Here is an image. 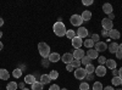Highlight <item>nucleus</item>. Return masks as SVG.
<instances>
[{
	"label": "nucleus",
	"mask_w": 122,
	"mask_h": 90,
	"mask_svg": "<svg viewBox=\"0 0 122 90\" xmlns=\"http://www.w3.org/2000/svg\"><path fill=\"white\" fill-rule=\"evenodd\" d=\"M53 31H54V33H55L57 37H64V35H66L67 29H66V27H65V24H64L62 22L57 21V22H55L54 26H53Z\"/></svg>",
	"instance_id": "obj_1"
},
{
	"label": "nucleus",
	"mask_w": 122,
	"mask_h": 90,
	"mask_svg": "<svg viewBox=\"0 0 122 90\" xmlns=\"http://www.w3.org/2000/svg\"><path fill=\"white\" fill-rule=\"evenodd\" d=\"M38 51H39V55L42 56L43 58H48L49 55L51 54L50 52V46L46 43H44V42L38 44Z\"/></svg>",
	"instance_id": "obj_2"
},
{
	"label": "nucleus",
	"mask_w": 122,
	"mask_h": 90,
	"mask_svg": "<svg viewBox=\"0 0 122 90\" xmlns=\"http://www.w3.org/2000/svg\"><path fill=\"white\" fill-rule=\"evenodd\" d=\"M70 22H71V24L75 26V27H82V23L84 21L82 19V17H81L79 15H72L71 18H70Z\"/></svg>",
	"instance_id": "obj_3"
},
{
	"label": "nucleus",
	"mask_w": 122,
	"mask_h": 90,
	"mask_svg": "<svg viewBox=\"0 0 122 90\" xmlns=\"http://www.w3.org/2000/svg\"><path fill=\"white\" fill-rule=\"evenodd\" d=\"M87 76V72H86V69L84 68H76L75 69V78L76 79H79V81H82V79H84Z\"/></svg>",
	"instance_id": "obj_4"
},
{
	"label": "nucleus",
	"mask_w": 122,
	"mask_h": 90,
	"mask_svg": "<svg viewBox=\"0 0 122 90\" xmlns=\"http://www.w3.org/2000/svg\"><path fill=\"white\" fill-rule=\"evenodd\" d=\"M101 26H103L104 31H111V29H114V23L112 21H110L109 18H103V21H101Z\"/></svg>",
	"instance_id": "obj_5"
},
{
	"label": "nucleus",
	"mask_w": 122,
	"mask_h": 90,
	"mask_svg": "<svg viewBox=\"0 0 122 90\" xmlns=\"http://www.w3.org/2000/svg\"><path fill=\"white\" fill-rule=\"evenodd\" d=\"M73 60H75V58H73V55L71 54V52H66V54L62 55V57H61V61H62L64 63H66V65L71 63Z\"/></svg>",
	"instance_id": "obj_6"
},
{
	"label": "nucleus",
	"mask_w": 122,
	"mask_h": 90,
	"mask_svg": "<svg viewBox=\"0 0 122 90\" xmlns=\"http://www.w3.org/2000/svg\"><path fill=\"white\" fill-rule=\"evenodd\" d=\"M72 55H73V58L75 60H79V61H81V60L86 56V52L83 51L82 49H77V50H75V51L72 52Z\"/></svg>",
	"instance_id": "obj_7"
},
{
	"label": "nucleus",
	"mask_w": 122,
	"mask_h": 90,
	"mask_svg": "<svg viewBox=\"0 0 122 90\" xmlns=\"http://www.w3.org/2000/svg\"><path fill=\"white\" fill-rule=\"evenodd\" d=\"M77 37H79L81 39H83V38H87L88 37V29L86 27H79L77 29Z\"/></svg>",
	"instance_id": "obj_8"
},
{
	"label": "nucleus",
	"mask_w": 122,
	"mask_h": 90,
	"mask_svg": "<svg viewBox=\"0 0 122 90\" xmlns=\"http://www.w3.org/2000/svg\"><path fill=\"white\" fill-rule=\"evenodd\" d=\"M106 71H107V68L105 66H100L99 65L98 67H95V74L98 77H104L106 74Z\"/></svg>",
	"instance_id": "obj_9"
},
{
	"label": "nucleus",
	"mask_w": 122,
	"mask_h": 90,
	"mask_svg": "<svg viewBox=\"0 0 122 90\" xmlns=\"http://www.w3.org/2000/svg\"><path fill=\"white\" fill-rule=\"evenodd\" d=\"M71 43H72V46H73L76 50H77V49H81V46L83 45V40H82L79 37H75Z\"/></svg>",
	"instance_id": "obj_10"
},
{
	"label": "nucleus",
	"mask_w": 122,
	"mask_h": 90,
	"mask_svg": "<svg viewBox=\"0 0 122 90\" xmlns=\"http://www.w3.org/2000/svg\"><path fill=\"white\" fill-rule=\"evenodd\" d=\"M87 56L90 58V60H98L99 57V52L97 51L95 49H89L88 52H87Z\"/></svg>",
	"instance_id": "obj_11"
},
{
	"label": "nucleus",
	"mask_w": 122,
	"mask_h": 90,
	"mask_svg": "<svg viewBox=\"0 0 122 90\" xmlns=\"http://www.w3.org/2000/svg\"><path fill=\"white\" fill-rule=\"evenodd\" d=\"M94 47H95V50H97L98 52H99V51H105V50H107V45H106V43H104V42L95 43Z\"/></svg>",
	"instance_id": "obj_12"
},
{
	"label": "nucleus",
	"mask_w": 122,
	"mask_h": 90,
	"mask_svg": "<svg viewBox=\"0 0 122 90\" xmlns=\"http://www.w3.org/2000/svg\"><path fill=\"white\" fill-rule=\"evenodd\" d=\"M118 49H120V45H118L116 42L111 43V44L107 46V50L110 51V54H116V52L118 51Z\"/></svg>",
	"instance_id": "obj_13"
},
{
	"label": "nucleus",
	"mask_w": 122,
	"mask_h": 90,
	"mask_svg": "<svg viewBox=\"0 0 122 90\" xmlns=\"http://www.w3.org/2000/svg\"><path fill=\"white\" fill-rule=\"evenodd\" d=\"M9 78H10V73H9L7 69L0 68V79H1V81H7Z\"/></svg>",
	"instance_id": "obj_14"
},
{
	"label": "nucleus",
	"mask_w": 122,
	"mask_h": 90,
	"mask_svg": "<svg viewBox=\"0 0 122 90\" xmlns=\"http://www.w3.org/2000/svg\"><path fill=\"white\" fill-rule=\"evenodd\" d=\"M109 37H110V39H120L121 33L117 29H111V31H109Z\"/></svg>",
	"instance_id": "obj_15"
},
{
	"label": "nucleus",
	"mask_w": 122,
	"mask_h": 90,
	"mask_svg": "<svg viewBox=\"0 0 122 90\" xmlns=\"http://www.w3.org/2000/svg\"><path fill=\"white\" fill-rule=\"evenodd\" d=\"M60 55L57 54V52H51L49 55V57H48V60L50 62H53V63H55V62H57V61H60Z\"/></svg>",
	"instance_id": "obj_16"
},
{
	"label": "nucleus",
	"mask_w": 122,
	"mask_h": 90,
	"mask_svg": "<svg viewBox=\"0 0 122 90\" xmlns=\"http://www.w3.org/2000/svg\"><path fill=\"white\" fill-rule=\"evenodd\" d=\"M37 81H36V78H34V76L33 74H27L26 77H25V83L26 84H30L32 85L33 83H36Z\"/></svg>",
	"instance_id": "obj_17"
},
{
	"label": "nucleus",
	"mask_w": 122,
	"mask_h": 90,
	"mask_svg": "<svg viewBox=\"0 0 122 90\" xmlns=\"http://www.w3.org/2000/svg\"><path fill=\"white\" fill-rule=\"evenodd\" d=\"M103 11L106 14V15H110V14H112V11H114V10H112V5H111V4H104L103 5Z\"/></svg>",
	"instance_id": "obj_18"
},
{
	"label": "nucleus",
	"mask_w": 122,
	"mask_h": 90,
	"mask_svg": "<svg viewBox=\"0 0 122 90\" xmlns=\"http://www.w3.org/2000/svg\"><path fill=\"white\" fill-rule=\"evenodd\" d=\"M105 67H106V68H110L111 71H112V69L116 68V61H115V60H106Z\"/></svg>",
	"instance_id": "obj_19"
},
{
	"label": "nucleus",
	"mask_w": 122,
	"mask_h": 90,
	"mask_svg": "<svg viewBox=\"0 0 122 90\" xmlns=\"http://www.w3.org/2000/svg\"><path fill=\"white\" fill-rule=\"evenodd\" d=\"M50 81H51V79H50L49 74H42V77H40V81H39V82L42 83L43 85H45V84H49Z\"/></svg>",
	"instance_id": "obj_20"
},
{
	"label": "nucleus",
	"mask_w": 122,
	"mask_h": 90,
	"mask_svg": "<svg viewBox=\"0 0 122 90\" xmlns=\"http://www.w3.org/2000/svg\"><path fill=\"white\" fill-rule=\"evenodd\" d=\"M81 17H82L83 21H89V19L92 18V12L88 11V10H84V11L82 12V15H81Z\"/></svg>",
	"instance_id": "obj_21"
},
{
	"label": "nucleus",
	"mask_w": 122,
	"mask_h": 90,
	"mask_svg": "<svg viewBox=\"0 0 122 90\" xmlns=\"http://www.w3.org/2000/svg\"><path fill=\"white\" fill-rule=\"evenodd\" d=\"M111 83H112L114 86H118V85H121V83H122V79H121L118 76H116V77H114L112 79H111Z\"/></svg>",
	"instance_id": "obj_22"
},
{
	"label": "nucleus",
	"mask_w": 122,
	"mask_h": 90,
	"mask_svg": "<svg viewBox=\"0 0 122 90\" xmlns=\"http://www.w3.org/2000/svg\"><path fill=\"white\" fill-rule=\"evenodd\" d=\"M83 45H84L86 47H88V49H93V46H94L95 44H94V42L89 38V39H86V40L83 42Z\"/></svg>",
	"instance_id": "obj_23"
},
{
	"label": "nucleus",
	"mask_w": 122,
	"mask_h": 90,
	"mask_svg": "<svg viewBox=\"0 0 122 90\" xmlns=\"http://www.w3.org/2000/svg\"><path fill=\"white\" fill-rule=\"evenodd\" d=\"M12 77L14 78H21L22 77V69L21 68H15L12 71Z\"/></svg>",
	"instance_id": "obj_24"
},
{
	"label": "nucleus",
	"mask_w": 122,
	"mask_h": 90,
	"mask_svg": "<svg viewBox=\"0 0 122 90\" xmlns=\"http://www.w3.org/2000/svg\"><path fill=\"white\" fill-rule=\"evenodd\" d=\"M30 86H32V90H43V86H44V85L40 83V82H36V83H33Z\"/></svg>",
	"instance_id": "obj_25"
},
{
	"label": "nucleus",
	"mask_w": 122,
	"mask_h": 90,
	"mask_svg": "<svg viewBox=\"0 0 122 90\" xmlns=\"http://www.w3.org/2000/svg\"><path fill=\"white\" fill-rule=\"evenodd\" d=\"M86 72H87V74H93L94 72H95V67L93 66V65H88V66H86Z\"/></svg>",
	"instance_id": "obj_26"
},
{
	"label": "nucleus",
	"mask_w": 122,
	"mask_h": 90,
	"mask_svg": "<svg viewBox=\"0 0 122 90\" xmlns=\"http://www.w3.org/2000/svg\"><path fill=\"white\" fill-rule=\"evenodd\" d=\"M66 37L68 38V39H72L75 38V37H77V34H76V32L75 31H72V29H67V32H66Z\"/></svg>",
	"instance_id": "obj_27"
},
{
	"label": "nucleus",
	"mask_w": 122,
	"mask_h": 90,
	"mask_svg": "<svg viewBox=\"0 0 122 90\" xmlns=\"http://www.w3.org/2000/svg\"><path fill=\"white\" fill-rule=\"evenodd\" d=\"M17 88H18V84H17L16 82H10V83L7 84V86H6L7 90H16Z\"/></svg>",
	"instance_id": "obj_28"
},
{
	"label": "nucleus",
	"mask_w": 122,
	"mask_h": 90,
	"mask_svg": "<svg viewBox=\"0 0 122 90\" xmlns=\"http://www.w3.org/2000/svg\"><path fill=\"white\" fill-rule=\"evenodd\" d=\"M81 63L84 65V66H88V65H90V63H92V60H90V58H89V57L86 55L82 60H81Z\"/></svg>",
	"instance_id": "obj_29"
},
{
	"label": "nucleus",
	"mask_w": 122,
	"mask_h": 90,
	"mask_svg": "<svg viewBox=\"0 0 122 90\" xmlns=\"http://www.w3.org/2000/svg\"><path fill=\"white\" fill-rule=\"evenodd\" d=\"M103 89H104V86H103V84H101L100 82H95V83H94L93 90H103Z\"/></svg>",
	"instance_id": "obj_30"
},
{
	"label": "nucleus",
	"mask_w": 122,
	"mask_h": 90,
	"mask_svg": "<svg viewBox=\"0 0 122 90\" xmlns=\"http://www.w3.org/2000/svg\"><path fill=\"white\" fill-rule=\"evenodd\" d=\"M49 77H50V79H57L59 78V72L57 71H51L49 73Z\"/></svg>",
	"instance_id": "obj_31"
},
{
	"label": "nucleus",
	"mask_w": 122,
	"mask_h": 90,
	"mask_svg": "<svg viewBox=\"0 0 122 90\" xmlns=\"http://www.w3.org/2000/svg\"><path fill=\"white\" fill-rule=\"evenodd\" d=\"M106 57L105 56H100V57H98V62H99V65L100 66H104L105 63H106Z\"/></svg>",
	"instance_id": "obj_32"
},
{
	"label": "nucleus",
	"mask_w": 122,
	"mask_h": 90,
	"mask_svg": "<svg viewBox=\"0 0 122 90\" xmlns=\"http://www.w3.org/2000/svg\"><path fill=\"white\" fill-rule=\"evenodd\" d=\"M71 65L73 66V68H79L81 67V61L79 60H73V61L71 62Z\"/></svg>",
	"instance_id": "obj_33"
},
{
	"label": "nucleus",
	"mask_w": 122,
	"mask_h": 90,
	"mask_svg": "<svg viewBox=\"0 0 122 90\" xmlns=\"http://www.w3.org/2000/svg\"><path fill=\"white\" fill-rule=\"evenodd\" d=\"M79 90H89V84L88 83H81L79 85Z\"/></svg>",
	"instance_id": "obj_34"
},
{
	"label": "nucleus",
	"mask_w": 122,
	"mask_h": 90,
	"mask_svg": "<svg viewBox=\"0 0 122 90\" xmlns=\"http://www.w3.org/2000/svg\"><path fill=\"white\" fill-rule=\"evenodd\" d=\"M90 39H92V40L94 42V44H95V43H99V42H100V40H99V39H100L99 34H93V35L90 37Z\"/></svg>",
	"instance_id": "obj_35"
},
{
	"label": "nucleus",
	"mask_w": 122,
	"mask_h": 90,
	"mask_svg": "<svg viewBox=\"0 0 122 90\" xmlns=\"http://www.w3.org/2000/svg\"><path fill=\"white\" fill-rule=\"evenodd\" d=\"M93 3H94L93 0H83V1H82V4L86 5V6H89V5H92Z\"/></svg>",
	"instance_id": "obj_36"
},
{
	"label": "nucleus",
	"mask_w": 122,
	"mask_h": 90,
	"mask_svg": "<svg viewBox=\"0 0 122 90\" xmlns=\"http://www.w3.org/2000/svg\"><path fill=\"white\" fill-rule=\"evenodd\" d=\"M49 62H50V61H49L48 58H43V61H42V65H43V66H44L45 68H48V66H49Z\"/></svg>",
	"instance_id": "obj_37"
},
{
	"label": "nucleus",
	"mask_w": 122,
	"mask_h": 90,
	"mask_svg": "<svg viewBox=\"0 0 122 90\" xmlns=\"http://www.w3.org/2000/svg\"><path fill=\"white\" fill-rule=\"evenodd\" d=\"M73 66L72 65H71V63H68V65H66V71H68V72H72L73 71Z\"/></svg>",
	"instance_id": "obj_38"
},
{
	"label": "nucleus",
	"mask_w": 122,
	"mask_h": 90,
	"mask_svg": "<svg viewBox=\"0 0 122 90\" xmlns=\"http://www.w3.org/2000/svg\"><path fill=\"white\" fill-rule=\"evenodd\" d=\"M49 90H60V86H59L57 84H53L51 86H50Z\"/></svg>",
	"instance_id": "obj_39"
},
{
	"label": "nucleus",
	"mask_w": 122,
	"mask_h": 90,
	"mask_svg": "<svg viewBox=\"0 0 122 90\" xmlns=\"http://www.w3.org/2000/svg\"><path fill=\"white\" fill-rule=\"evenodd\" d=\"M115 55H116V58H122V51H121L120 49H118V51H117Z\"/></svg>",
	"instance_id": "obj_40"
},
{
	"label": "nucleus",
	"mask_w": 122,
	"mask_h": 90,
	"mask_svg": "<svg viewBox=\"0 0 122 90\" xmlns=\"http://www.w3.org/2000/svg\"><path fill=\"white\" fill-rule=\"evenodd\" d=\"M84 79H87V81H93L94 78H93V74H87Z\"/></svg>",
	"instance_id": "obj_41"
},
{
	"label": "nucleus",
	"mask_w": 122,
	"mask_h": 90,
	"mask_svg": "<svg viewBox=\"0 0 122 90\" xmlns=\"http://www.w3.org/2000/svg\"><path fill=\"white\" fill-rule=\"evenodd\" d=\"M112 74H114V77H116V76H118V71L115 68V69H112Z\"/></svg>",
	"instance_id": "obj_42"
},
{
	"label": "nucleus",
	"mask_w": 122,
	"mask_h": 90,
	"mask_svg": "<svg viewBox=\"0 0 122 90\" xmlns=\"http://www.w3.org/2000/svg\"><path fill=\"white\" fill-rule=\"evenodd\" d=\"M103 90H115V89H114L112 86H110V85H109V86H105Z\"/></svg>",
	"instance_id": "obj_43"
},
{
	"label": "nucleus",
	"mask_w": 122,
	"mask_h": 90,
	"mask_svg": "<svg viewBox=\"0 0 122 90\" xmlns=\"http://www.w3.org/2000/svg\"><path fill=\"white\" fill-rule=\"evenodd\" d=\"M101 34H103V37H109V32L107 31H103V33H101Z\"/></svg>",
	"instance_id": "obj_44"
},
{
	"label": "nucleus",
	"mask_w": 122,
	"mask_h": 90,
	"mask_svg": "<svg viewBox=\"0 0 122 90\" xmlns=\"http://www.w3.org/2000/svg\"><path fill=\"white\" fill-rule=\"evenodd\" d=\"M25 84H26V83H20V84H18V88H21V90L25 89Z\"/></svg>",
	"instance_id": "obj_45"
},
{
	"label": "nucleus",
	"mask_w": 122,
	"mask_h": 90,
	"mask_svg": "<svg viewBox=\"0 0 122 90\" xmlns=\"http://www.w3.org/2000/svg\"><path fill=\"white\" fill-rule=\"evenodd\" d=\"M114 17H115V15H114V12L109 15V19H110V21H112V18H114Z\"/></svg>",
	"instance_id": "obj_46"
},
{
	"label": "nucleus",
	"mask_w": 122,
	"mask_h": 90,
	"mask_svg": "<svg viewBox=\"0 0 122 90\" xmlns=\"http://www.w3.org/2000/svg\"><path fill=\"white\" fill-rule=\"evenodd\" d=\"M118 77H120V78L122 79V67L120 68V71H118Z\"/></svg>",
	"instance_id": "obj_47"
},
{
	"label": "nucleus",
	"mask_w": 122,
	"mask_h": 90,
	"mask_svg": "<svg viewBox=\"0 0 122 90\" xmlns=\"http://www.w3.org/2000/svg\"><path fill=\"white\" fill-rule=\"evenodd\" d=\"M3 24H4V19H3L1 17H0V27H1Z\"/></svg>",
	"instance_id": "obj_48"
},
{
	"label": "nucleus",
	"mask_w": 122,
	"mask_h": 90,
	"mask_svg": "<svg viewBox=\"0 0 122 90\" xmlns=\"http://www.w3.org/2000/svg\"><path fill=\"white\" fill-rule=\"evenodd\" d=\"M3 47H4V45H3V43H1V42H0V51L3 50Z\"/></svg>",
	"instance_id": "obj_49"
},
{
	"label": "nucleus",
	"mask_w": 122,
	"mask_h": 90,
	"mask_svg": "<svg viewBox=\"0 0 122 90\" xmlns=\"http://www.w3.org/2000/svg\"><path fill=\"white\" fill-rule=\"evenodd\" d=\"M1 37H3V32L0 31V39H1Z\"/></svg>",
	"instance_id": "obj_50"
},
{
	"label": "nucleus",
	"mask_w": 122,
	"mask_h": 90,
	"mask_svg": "<svg viewBox=\"0 0 122 90\" xmlns=\"http://www.w3.org/2000/svg\"><path fill=\"white\" fill-rule=\"evenodd\" d=\"M120 50H121V51H122V43L120 44Z\"/></svg>",
	"instance_id": "obj_51"
},
{
	"label": "nucleus",
	"mask_w": 122,
	"mask_h": 90,
	"mask_svg": "<svg viewBox=\"0 0 122 90\" xmlns=\"http://www.w3.org/2000/svg\"><path fill=\"white\" fill-rule=\"evenodd\" d=\"M22 90H30V89H28V88H25V89H22Z\"/></svg>",
	"instance_id": "obj_52"
},
{
	"label": "nucleus",
	"mask_w": 122,
	"mask_h": 90,
	"mask_svg": "<svg viewBox=\"0 0 122 90\" xmlns=\"http://www.w3.org/2000/svg\"><path fill=\"white\" fill-rule=\"evenodd\" d=\"M115 90H122V88H121V89H115Z\"/></svg>",
	"instance_id": "obj_53"
},
{
	"label": "nucleus",
	"mask_w": 122,
	"mask_h": 90,
	"mask_svg": "<svg viewBox=\"0 0 122 90\" xmlns=\"http://www.w3.org/2000/svg\"><path fill=\"white\" fill-rule=\"evenodd\" d=\"M60 90H67V89H60Z\"/></svg>",
	"instance_id": "obj_54"
},
{
	"label": "nucleus",
	"mask_w": 122,
	"mask_h": 90,
	"mask_svg": "<svg viewBox=\"0 0 122 90\" xmlns=\"http://www.w3.org/2000/svg\"><path fill=\"white\" fill-rule=\"evenodd\" d=\"M121 86H122V83H121Z\"/></svg>",
	"instance_id": "obj_55"
},
{
	"label": "nucleus",
	"mask_w": 122,
	"mask_h": 90,
	"mask_svg": "<svg viewBox=\"0 0 122 90\" xmlns=\"http://www.w3.org/2000/svg\"><path fill=\"white\" fill-rule=\"evenodd\" d=\"M78 90H79V89H78Z\"/></svg>",
	"instance_id": "obj_56"
}]
</instances>
